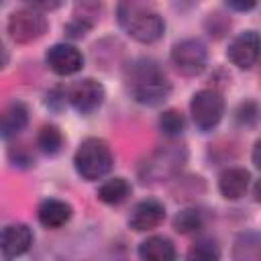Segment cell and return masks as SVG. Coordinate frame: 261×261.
<instances>
[{"mask_svg":"<svg viewBox=\"0 0 261 261\" xmlns=\"http://www.w3.org/2000/svg\"><path fill=\"white\" fill-rule=\"evenodd\" d=\"M112 163H114V159H112L110 147L102 139H96V137L82 141V145L77 147V151L73 155L75 171L88 181L104 177L112 169Z\"/></svg>","mask_w":261,"mask_h":261,"instance_id":"obj_2","label":"cell"},{"mask_svg":"<svg viewBox=\"0 0 261 261\" xmlns=\"http://www.w3.org/2000/svg\"><path fill=\"white\" fill-rule=\"evenodd\" d=\"M67 102L82 114H88V112H94L102 100H104V86L92 77H86V80H80L75 82L67 92Z\"/></svg>","mask_w":261,"mask_h":261,"instance_id":"obj_8","label":"cell"},{"mask_svg":"<svg viewBox=\"0 0 261 261\" xmlns=\"http://www.w3.org/2000/svg\"><path fill=\"white\" fill-rule=\"evenodd\" d=\"M186 149L181 145H163L157 151H153L147 161L141 165V177L143 181H165L179 173V169L186 163Z\"/></svg>","mask_w":261,"mask_h":261,"instance_id":"obj_3","label":"cell"},{"mask_svg":"<svg viewBox=\"0 0 261 261\" xmlns=\"http://www.w3.org/2000/svg\"><path fill=\"white\" fill-rule=\"evenodd\" d=\"M139 257L147 261H171L175 259V247L165 237H149L139 245Z\"/></svg>","mask_w":261,"mask_h":261,"instance_id":"obj_16","label":"cell"},{"mask_svg":"<svg viewBox=\"0 0 261 261\" xmlns=\"http://www.w3.org/2000/svg\"><path fill=\"white\" fill-rule=\"evenodd\" d=\"M208 61V49L198 39H184L171 49V63L181 75H198Z\"/></svg>","mask_w":261,"mask_h":261,"instance_id":"obj_6","label":"cell"},{"mask_svg":"<svg viewBox=\"0 0 261 261\" xmlns=\"http://www.w3.org/2000/svg\"><path fill=\"white\" fill-rule=\"evenodd\" d=\"M130 184L124 177H112L98 188V200L110 206H118L130 196Z\"/></svg>","mask_w":261,"mask_h":261,"instance_id":"obj_17","label":"cell"},{"mask_svg":"<svg viewBox=\"0 0 261 261\" xmlns=\"http://www.w3.org/2000/svg\"><path fill=\"white\" fill-rule=\"evenodd\" d=\"M190 112L200 130H212L224 114V100L216 90H200L190 102Z\"/></svg>","mask_w":261,"mask_h":261,"instance_id":"obj_5","label":"cell"},{"mask_svg":"<svg viewBox=\"0 0 261 261\" xmlns=\"http://www.w3.org/2000/svg\"><path fill=\"white\" fill-rule=\"evenodd\" d=\"M37 216H39V222L47 228H59L63 226L69 218H71V206L61 202V200H45L41 202L39 210H37Z\"/></svg>","mask_w":261,"mask_h":261,"instance_id":"obj_15","label":"cell"},{"mask_svg":"<svg viewBox=\"0 0 261 261\" xmlns=\"http://www.w3.org/2000/svg\"><path fill=\"white\" fill-rule=\"evenodd\" d=\"M184 126H186L184 114H181L179 110H175V108H169V110H165V112L159 116V128H161V133L167 135V137H177V135H181Z\"/></svg>","mask_w":261,"mask_h":261,"instance_id":"obj_20","label":"cell"},{"mask_svg":"<svg viewBox=\"0 0 261 261\" xmlns=\"http://www.w3.org/2000/svg\"><path fill=\"white\" fill-rule=\"evenodd\" d=\"M237 118H239V122L245 124V126L253 124V122L257 120V106H255L253 102H245V104H241Z\"/></svg>","mask_w":261,"mask_h":261,"instance_id":"obj_22","label":"cell"},{"mask_svg":"<svg viewBox=\"0 0 261 261\" xmlns=\"http://www.w3.org/2000/svg\"><path fill=\"white\" fill-rule=\"evenodd\" d=\"M37 145L41 147L43 153L55 155V153H59L61 147H63V135H61V130H59L57 126L45 124V126L39 130V135H37Z\"/></svg>","mask_w":261,"mask_h":261,"instance_id":"obj_19","label":"cell"},{"mask_svg":"<svg viewBox=\"0 0 261 261\" xmlns=\"http://www.w3.org/2000/svg\"><path fill=\"white\" fill-rule=\"evenodd\" d=\"M218 257H220V251L212 239H198L188 251V259H196V261H212Z\"/></svg>","mask_w":261,"mask_h":261,"instance_id":"obj_21","label":"cell"},{"mask_svg":"<svg viewBox=\"0 0 261 261\" xmlns=\"http://www.w3.org/2000/svg\"><path fill=\"white\" fill-rule=\"evenodd\" d=\"M202 226H204V214L198 208H186V210L177 212V216L173 218V228L181 234L198 232Z\"/></svg>","mask_w":261,"mask_h":261,"instance_id":"obj_18","label":"cell"},{"mask_svg":"<svg viewBox=\"0 0 261 261\" xmlns=\"http://www.w3.org/2000/svg\"><path fill=\"white\" fill-rule=\"evenodd\" d=\"M226 55L241 69L253 67L259 59V37H257V33L247 31V33H241L239 37H234L228 45Z\"/></svg>","mask_w":261,"mask_h":261,"instance_id":"obj_10","label":"cell"},{"mask_svg":"<svg viewBox=\"0 0 261 261\" xmlns=\"http://www.w3.org/2000/svg\"><path fill=\"white\" fill-rule=\"evenodd\" d=\"M163 218H165V206L159 200L149 198V200L135 204V208L130 210V216H128V224L133 230L145 232V230L159 226L163 222Z\"/></svg>","mask_w":261,"mask_h":261,"instance_id":"obj_11","label":"cell"},{"mask_svg":"<svg viewBox=\"0 0 261 261\" xmlns=\"http://www.w3.org/2000/svg\"><path fill=\"white\" fill-rule=\"evenodd\" d=\"M251 184V173L243 167H228L218 177V190L226 200H239L247 194Z\"/></svg>","mask_w":261,"mask_h":261,"instance_id":"obj_13","label":"cell"},{"mask_svg":"<svg viewBox=\"0 0 261 261\" xmlns=\"http://www.w3.org/2000/svg\"><path fill=\"white\" fill-rule=\"evenodd\" d=\"M45 63L47 67L57 73V75H71L75 71L82 69L84 65V57L82 53L73 47V45H65V43H57L53 45L47 55H45Z\"/></svg>","mask_w":261,"mask_h":261,"instance_id":"obj_9","label":"cell"},{"mask_svg":"<svg viewBox=\"0 0 261 261\" xmlns=\"http://www.w3.org/2000/svg\"><path fill=\"white\" fill-rule=\"evenodd\" d=\"M33 245V230L27 224H8L0 230V253L4 257H18Z\"/></svg>","mask_w":261,"mask_h":261,"instance_id":"obj_12","label":"cell"},{"mask_svg":"<svg viewBox=\"0 0 261 261\" xmlns=\"http://www.w3.org/2000/svg\"><path fill=\"white\" fill-rule=\"evenodd\" d=\"M10 159L14 161V165H16V163H18V165H31V163H33V157L24 151V147L12 149V151H10Z\"/></svg>","mask_w":261,"mask_h":261,"instance_id":"obj_23","label":"cell"},{"mask_svg":"<svg viewBox=\"0 0 261 261\" xmlns=\"http://www.w3.org/2000/svg\"><path fill=\"white\" fill-rule=\"evenodd\" d=\"M118 16H120V22L126 29V33L139 43H153L163 35V29H165L163 18L149 8L128 10Z\"/></svg>","mask_w":261,"mask_h":261,"instance_id":"obj_4","label":"cell"},{"mask_svg":"<svg viewBox=\"0 0 261 261\" xmlns=\"http://www.w3.org/2000/svg\"><path fill=\"white\" fill-rule=\"evenodd\" d=\"M29 124V108L22 102H10L0 108V137L12 139Z\"/></svg>","mask_w":261,"mask_h":261,"instance_id":"obj_14","label":"cell"},{"mask_svg":"<svg viewBox=\"0 0 261 261\" xmlns=\"http://www.w3.org/2000/svg\"><path fill=\"white\" fill-rule=\"evenodd\" d=\"M47 31V18L41 10L35 8H20L10 14L8 18V33L16 43H33L43 37Z\"/></svg>","mask_w":261,"mask_h":261,"instance_id":"obj_7","label":"cell"},{"mask_svg":"<svg viewBox=\"0 0 261 261\" xmlns=\"http://www.w3.org/2000/svg\"><path fill=\"white\" fill-rule=\"evenodd\" d=\"M6 59H8V55H6V51H4V47H2V43H0V67L6 63Z\"/></svg>","mask_w":261,"mask_h":261,"instance_id":"obj_26","label":"cell"},{"mask_svg":"<svg viewBox=\"0 0 261 261\" xmlns=\"http://www.w3.org/2000/svg\"><path fill=\"white\" fill-rule=\"evenodd\" d=\"M124 80H126V86L133 98L145 106H157L165 102L171 92V86L165 73L151 59L133 61L124 71Z\"/></svg>","mask_w":261,"mask_h":261,"instance_id":"obj_1","label":"cell"},{"mask_svg":"<svg viewBox=\"0 0 261 261\" xmlns=\"http://www.w3.org/2000/svg\"><path fill=\"white\" fill-rule=\"evenodd\" d=\"M226 4L237 12H247L257 4V0H226Z\"/></svg>","mask_w":261,"mask_h":261,"instance_id":"obj_25","label":"cell"},{"mask_svg":"<svg viewBox=\"0 0 261 261\" xmlns=\"http://www.w3.org/2000/svg\"><path fill=\"white\" fill-rule=\"evenodd\" d=\"M31 8H35V10H55L59 4H61V0H24Z\"/></svg>","mask_w":261,"mask_h":261,"instance_id":"obj_24","label":"cell"}]
</instances>
